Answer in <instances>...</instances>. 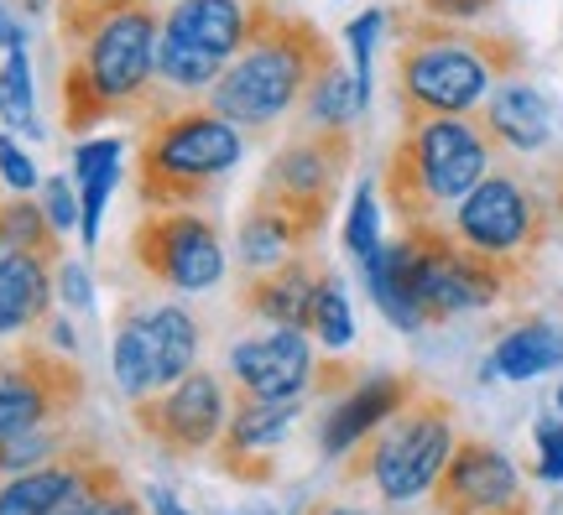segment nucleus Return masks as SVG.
Returning <instances> with one entry per match:
<instances>
[{
    "mask_svg": "<svg viewBox=\"0 0 563 515\" xmlns=\"http://www.w3.org/2000/svg\"><path fill=\"white\" fill-rule=\"evenodd\" d=\"M412 396H418V380H412V376H371V380H355V385H350V391L334 401L329 422L319 427V448L329 458L350 454L361 437H371L386 422V416H397Z\"/></svg>",
    "mask_w": 563,
    "mask_h": 515,
    "instance_id": "obj_19",
    "label": "nucleus"
},
{
    "mask_svg": "<svg viewBox=\"0 0 563 515\" xmlns=\"http://www.w3.org/2000/svg\"><path fill=\"white\" fill-rule=\"evenodd\" d=\"M329 266H319L313 250L302 256H287L282 266H266V271H251L241 287V307L251 317H262L272 328H308V313H313V292H319V277Z\"/></svg>",
    "mask_w": 563,
    "mask_h": 515,
    "instance_id": "obj_18",
    "label": "nucleus"
},
{
    "mask_svg": "<svg viewBox=\"0 0 563 515\" xmlns=\"http://www.w3.org/2000/svg\"><path fill=\"white\" fill-rule=\"evenodd\" d=\"M527 63L522 42L506 32H464V21L412 16L397 32V100L407 115H470L490 83Z\"/></svg>",
    "mask_w": 563,
    "mask_h": 515,
    "instance_id": "obj_3",
    "label": "nucleus"
},
{
    "mask_svg": "<svg viewBox=\"0 0 563 515\" xmlns=\"http://www.w3.org/2000/svg\"><path fill=\"white\" fill-rule=\"evenodd\" d=\"M230 380L251 396H302L313 380V349L302 328H272L262 338H241L230 349Z\"/></svg>",
    "mask_w": 563,
    "mask_h": 515,
    "instance_id": "obj_16",
    "label": "nucleus"
},
{
    "mask_svg": "<svg viewBox=\"0 0 563 515\" xmlns=\"http://www.w3.org/2000/svg\"><path fill=\"white\" fill-rule=\"evenodd\" d=\"M553 209H559V214H563V172H559V178H553Z\"/></svg>",
    "mask_w": 563,
    "mask_h": 515,
    "instance_id": "obj_44",
    "label": "nucleus"
},
{
    "mask_svg": "<svg viewBox=\"0 0 563 515\" xmlns=\"http://www.w3.org/2000/svg\"><path fill=\"white\" fill-rule=\"evenodd\" d=\"M481 125L490 131L496 146L506 152H543L548 136H553V115H548V100L532 89V83H501L490 104L481 110Z\"/></svg>",
    "mask_w": 563,
    "mask_h": 515,
    "instance_id": "obj_22",
    "label": "nucleus"
},
{
    "mask_svg": "<svg viewBox=\"0 0 563 515\" xmlns=\"http://www.w3.org/2000/svg\"><path fill=\"white\" fill-rule=\"evenodd\" d=\"M329 209L334 203L256 188V199L245 203L241 214V266L245 271H266V266H282L287 256L313 250V239L329 224Z\"/></svg>",
    "mask_w": 563,
    "mask_h": 515,
    "instance_id": "obj_12",
    "label": "nucleus"
},
{
    "mask_svg": "<svg viewBox=\"0 0 563 515\" xmlns=\"http://www.w3.org/2000/svg\"><path fill=\"white\" fill-rule=\"evenodd\" d=\"M58 292V260L37 250H0V338L42 328Z\"/></svg>",
    "mask_w": 563,
    "mask_h": 515,
    "instance_id": "obj_20",
    "label": "nucleus"
},
{
    "mask_svg": "<svg viewBox=\"0 0 563 515\" xmlns=\"http://www.w3.org/2000/svg\"><path fill=\"white\" fill-rule=\"evenodd\" d=\"M0 239H5V250H37V256H53L63 260V239L53 229V219L42 209L37 199H5L0 203Z\"/></svg>",
    "mask_w": 563,
    "mask_h": 515,
    "instance_id": "obj_26",
    "label": "nucleus"
},
{
    "mask_svg": "<svg viewBox=\"0 0 563 515\" xmlns=\"http://www.w3.org/2000/svg\"><path fill=\"white\" fill-rule=\"evenodd\" d=\"M344 245L355 260H371L382 250V209H376V188L361 182V193L350 203V219H344Z\"/></svg>",
    "mask_w": 563,
    "mask_h": 515,
    "instance_id": "obj_32",
    "label": "nucleus"
},
{
    "mask_svg": "<svg viewBox=\"0 0 563 515\" xmlns=\"http://www.w3.org/2000/svg\"><path fill=\"white\" fill-rule=\"evenodd\" d=\"M0 178H5L11 193H32L37 188V167H32V157L11 136H0Z\"/></svg>",
    "mask_w": 563,
    "mask_h": 515,
    "instance_id": "obj_34",
    "label": "nucleus"
},
{
    "mask_svg": "<svg viewBox=\"0 0 563 515\" xmlns=\"http://www.w3.org/2000/svg\"><path fill=\"white\" fill-rule=\"evenodd\" d=\"M0 47H5V53L26 47V32L16 26V16H11V11H0Z\"/></svg>",
    "mask_w": 563,
    "mask_h": 515,
    "instance_id": "obj_39",
    "label": "nucleus"
},
{
    "mask_svg": "<svg viewBox=\"0 0 563 515\" xmlns=\"http://www.w3.org/2000/svg\"><path fill=\"white\" fill-rule=\"evenodd\" d=\"M251 37V0H178L162 16V42L203 63H230Z\"/></svg>",
    "mask_w": 563,
    "mask_h": 515,
    "instance_id": "obj_17",
    "label": "nucleus"
},
{
    "mask_svg": "<svg viewBox=\"0 0 563 515\" xmlns=\"http://www.w3.org/2000/svg\"><path fill=\"white\" fill-rule=\"evenodd\" d=\"M496 141L481 115H407L382 167V193L397 224H433L475 188L496 161Z\"/></svg>",
    "mask_w": 563,
    "mask_h": 515,
    "instance_id": "obj_4",
    "label": "nucleus"
},
{
    "mask_svg": "<svg viewBox=\"0 0 563 515\" xmlns=\"http://www.w3.org/2000/svg\"><path fill=\"white\" fill-rule=\"evenodd\" d=\"M162 16L152 0H136L131 11L110 16L89 42H79L58 79L63 131L84 136L89 125L110 115H157L167 110V83L157 74Z\"/></svg>",
    "mask_w": 563,
    "mask_h": 515,
    "instance_id": "obj_2",
    "label": "nucleus"
},
{
    "mask_svg": "<svg viewBox=\"0 0 563 515\" xmlns=\"http://www.w3.org/2000/svg\"><path fill=\"white\" fill-rule=\"evenodd\" d=\"M334 63L340 58L329 37L308 16L277 11L272 0H251V37L224 63L220 83L203 94V104L235 120L241 131H272L282 115L298 110L308 83Z\"/></svg>",
    "mask_w": 563,
    "mask_h": 515,
    "instance_id": "obj_1",
    "label": "nucleus"
},
{
    "mask_svg": "<svg viewBox=\"0 0 563 515\" xmlns=\"http://www.w3.org/2000/svg\"><path fill=\"white\" fill-rule=\"evenodd\" d=\"M95 515H146V505H141L136 495H131V490H125V495H115V500H104L100 511Z\"/></svg>",
    "mask_w": 563,
    "mask_h": 515,
    "instance_id": "obj_40",
    "label": "nucleus"
},
{
    "mask_svg": "<svg viewBox=\"0 0 563 515\" xmlns=\"http://www.w3.org/2000/svg\"><path fill=\"white\" fill-rule=\"evenodd\" d=\"M11 5H16V11H26V16H37V11L47 5V0H11Z\"/></svg>",
    "mask_w": 563,
    "mask_h": 515,
    "instance_id": "obj_43",
    "label": "nucleus"
},
{
    "mask_svg": "<svg viewBox=\"0 0 563 515\" xmlns=\"http://www.w3.org/2000/svg\"><path fill=\"white\" fill-rule=\"evenodd\" d=\"M241 515H277V511H266V505H256V511H241Z\"/></svg>",
    "mask_w": 563,
    "mask_h": 515,
    "instance_id": "obj_46",
    "label": "nucleus"
},
{
    "mask_svg": "<svg viewBox=\"0 0 563 515\" xmlns=\"http://www.w3.org/2000/svg\"><path fill=\"white\" fill-rule=\"evenodd\" d=\"M58 292H63V302H68V307H79V313H89V302H95L89 271L74 266V260H58Z\"/></svg>",
    "mask_w": 563,
    "mask_h": 515,
    "instance_id": "obj_36",
    "label": "nucleus"
},
{
    "mask_svg": "<svg viewBox=\"0 0 563 515\" xmlns=\"http://www.w3.org/2000/svg\"><path fill=\"white\" fill-rule=\"evenodd\" d=\"M245 157V131L203 100H178L146 115L136 136V199L141 209H194L214 199Z\"/></svg>",
    "mask_w": 563,
    "mask_h": 515,
    "instance_id": "obj_5",
    "label": "nucleus"
},
{
    "mask_svg": "<svg viewBox=\"0 0 563 515\" xmlns=\"http://www.w3.org/2000/svg\"><path fill=\"white\" fill-rule=\"evenodd\" d=\"M386 26V11H365V16L350 21V53H355V83H361V100H371V53H376V37Z\"/></svg>",
    "mask_w": 563,
    "mask_h": 515,
    "instance_id": "obj_33",
    "label": "nucleus"
},
{
    "mask_svg": "<svg viewBox=\"0 0 563 515\" xmlns=\"http://www.w3.org/2000/svg\"><path fill=\"white\" fill-rule=\"evenodd\" d=\"M84 396H89V380H84L79 359L53 355L42 344L0 349V437L79 416Z\"/></svg>",
    "mask_w": 563,
    "mask_h": 515,
    "instance_id": "obj_10",
    "label": "nucleus"
},
{
    "mask_svg": "<svg viewBox=\"0 0 563 515\" xmlns=\"http://www.w3.org/2000/svg\"><path fill=\"white\" fill-rule=\"evenodd\" d=\"M553 199H543L532 182L517 172V167H490L460 203H454V235L481 250V256L511 260V266H527L553 235Z\"/></svg>",
    "mask_w": 563,
    "mask_h": 515,
    "instance_id": "obj_7",
    "label": "nucleus"
},
{
    "mask_svg": "<svg viewBox=\"0 0 563 515\" xmlns=\"http://www.w3.org/2000/svg\"><path fill=\"white\" fill-rule=\"evenodd\" d=\"M0 120H5L11 131L37 136V100H32V63H26V47L5 53V68H0Z\"/></svg>",
    "mask_w": 563,
    "mask_h": 515,
    "instance_id": "obj_29",
    "label": "nucleus"
},
{
    "mask_svg": "<svg viewBox=\"0 0 563 515\" xmlns=\"http://www.w3.org/2000/svg\"><path fill=\"white\" fill-rule=\"evenodd\" d=\"M490 365H496V376H506V380H532V376H543V370H553V365H563V323L532 317L522 328H511V334L496 344Z\"/></svg>",
    "mask_w": 563,
    "mask_h": 515,
    "instance_id": "obj_24",
    "label": "nucleus"
},
{
    "mask_svg": "<svg viewBox=\"0 0 563 515\" xmlns=\"http://www.w3.org/2000/svg\"><path fill=\"white\" fill-rule=\"evenodd\" d=\"M538 474L543 479H563V422H538Z\"/></svg>",
    "mask_w": 563,
    "mask_h": 515,
    "instance_id": "obj_37",
    "label": "nucleus"
},
{
    "mask_svg": "<svg viewBox=\"0 0 563 515\" xmlns=\"http://www.w3.org/2000/svg\"><path fill=\"white\" fill-rule=\"evenodd\" d=\"M95 454H100V437H84L79 448H68V454L53 458V463H37V469H26V474L0 479V515H53L58 500L68 495V484L79 479V469Z\"/></svg>",
    "mask_w": 563,
    "mask_h": 515,
    "instance_id": "obj_21",
    "label": "nucleus"
},
{
    "mask_svg": "<svg viewBox=\"0 0 563 515\" xmlns=\"http://www.w3.org/2000/svg\"><path fill=\"white\" fill-rule=\"evenodd\" d=\"M136 0H58V42L74 53L79 42H89L110 16L131 11Z\"/></svg>",
    "mask_w": 563,
    "mask_h": 515,
    "instance_id": "obj_31",
    "label": "nucleus"
},
{
    "mask_svg": "<svg viewBox=\"0 0 563 515\" xmlns=\"http://www.w3.org/2000/svg\"><path fill=\"white\" fill-rule=\"evenodd\" d=\"M302 401L298 396H251L235 391L230 401V422H224L220 443H214V463L241 484H266L272 479V448H277L287 427L298 422Z\"/></svg>",
    "mask_w": 563,
    "mask_h": 515,
    "instance_id": "obj_13",
    "label": "nucleus"
},
{
    "mask_svg": "<svg viewBox=\"0 0 563 515\" xmlns=\"http://www.w3.org/2000/svg\"><path fill=\"white\" fill-rule=\"evenodd\" d=\"M308 328L323 338V349H344V344L355 338V317H350V302H344V281L334 277V271H323V277H319Z\"/></svg>",
    "mask_w": 563,
    "mask_h": 515,
    "instance_id": "obj_30",
    "label": "nucleus"
},
{
    "mask_svg": "<svg viewBox=\"0 0 563 515\" xmlns=\"http://www.w3.org/2000/svg\"><path fill=\"white\" fill-rule=\"evenodd\" d=\"M74 178H79V235L95 250L100 245L104 203H110L115 178H121V141H89V146H79L74 152Z\"/></svg>",
    "mask_w": 563,
    "mask_h": 515,
    "instance_id": "obj_23",
    "label": "nucleus"
},
{
    "mask_svg": "<svg viewBox=\"0 0 563 515\" xmlns=\"http://www.w3.org/2000/svg\"><path fill=\"white\" fill-rule=\"evenodd\" d=\"M559 412H563V385H559Z\"/></svg>",
    "mask_w": 563,
    "mask_h": 515,
    "instance_id": "obj_47",
    "label": "nucleus"
},
{
    "mask_svg": "<svg viewBox=\"0 0 563 515\" xmlns=\"http://www.w3.org/2000/svg\"><path fill=\"white\" fill-rule=\"evenodd\" d=\"M361 110H365L361 83H355V74H344L340 63L323 68L319 79L308 83V94H302V115H308V125H350Z\"/></svg>",
    "mask_w": 563,
    "mask_h": 515,
    "instance_id": "obj_27",
    "label": "nucleus"
},
{
    "mask_svg": "<svg viewBox=\"0 0 563 515\" xmlns=\"http://www.w3.org/2000/svg\"><path fill=\"white\" fill-rule=\"evenodd\" d=\"M418 5L439 21H475V16H485L496 0H418Z\"/></svg>",
    "mask_w": 563,
    "mask_h": 515,
    "instance_id": "obj_38",
    "label": "nucleus"
},
{
    "mask_svg": "<svg viewBox=\"0 0 563 515\" xmlns=\"http://www.w3.org/2000/svg\"><path fill=\"white\" fill-rule=\"evenodd\" d=\"M42 209H47V219H53V229H74V219H79V199H74V188H68V178H47L42 182Z\"/></svg>",
    "mask_w": 563,
    "mask_h": 515,
    "instance_id": "obj_35",
    "label": "nucleus"
},
{
    "mask_svg": "<svg viewBox=\"0 0 563 515\" xmlns=\"http://www.w3.org/2000/svg\"><path fill=\"white\" fill-rule=\"evenodd\" d=\"M131 422L157 443L167 458H199L220 443L230 422V391L214 370H188L178 385L131 401Z\"/></svg>",
    "mask_w": 563,
    "mask_h": 515,
    "instance_id": "obj_11",
    "label": "nucleus"
},
{
    "mask_svg": "<svg viewBox=\"0 0 563 515\" xmlns=\"http://www.w3.org/2000/svg\"><path fill=\"white\" fill-rule=\"evenodd\" d=\"M131 256L157 287L173 292H209L224 281L220 224L199 209H146L131 229Z\"/></svg>",
    "mask_w": 563,
    "mask_h": 515,
    "instance_id": "obj_9",
    "label": "nucleus"
},
{
    "mask_svg": "<svg viewBox=\"0 0 563 515\" xmlns=\"http://www.w3.org/2000/svg\"><path fill=\"white\" fill-rule=\"evenodd\" d=\"M0 250H5V239H0Z\"/></svg>",
    "mask_w": 563,
    "mask_h": 515,
    "instance_id": "obj_48",
    "label": "nucleus"
},
{
    "mask_svg": "<svg viewBox=\"0 0 563 515\" xmlns=\"http://www.w3.org/2000/svg\"><path fill=\"white\" fill-rule=\"evenodd\" d=\"M308 515H365L355 505H334V500H319V505H308Z\"/></svg>",
    "mask_w": 563,
    "mask_h": 515,
    "instance_id": "obj_42",
    "label": "nucleus"
},
{
    "mask_svg": "<svg viewBox=\"0 0 563 515\" xmlns=\"http://www.w3.org/2000/svg\"><path fill=\"white\" fill-rule=\"evenodd\" d=\"M361 458L344 463V479L371 474L382 500L407 505L422 490H433L439 469L454 454V406L439 396H412L397 416H386V433L361 437Z\"/></svg>",
    "mask_w": 563,
    "mask_h": 515,
    "instance_id": "obj_6",
    "label": "nucleus"
},
{
    "mask_svg": "<svg viewBox=\"0 0 563 515\" xmlns=\"http://www.w3.org/2000/svg\"><path fill=\"white\" fill-rule=\"evenodd\" d=\"M84 437H95V433H79L74 416L26 427V433H16V437H0V479L26 474V469H37V463H53V458H63L68 448H79Z\"/></svg>",
    "mask_w": 563,
    "mask_h": 515,
    "instance_id": "obj_25",
    "label": "nucleus"
},
{
    "mask_svg": "<svg viewBox=\"0 0 563 515\" xmlns=\"http://www.w3.org/2000/svg\"><path fill=\"white\" fill-rule=\"evenodd\" d=\"M350 161H355V131L350 125H308L298 141H287L277 157L266 161L262 188L292 193V199L334 203Z\"/></svg>",
    "mask_w": 563,
    "mask_h": 515,
    "instance_id": "obj_15",
    "label": "nucleus"
},
{
    "mask_svg": "<svg viewBox=\"0 0 563 515\" xmlns=\"http://www.w3.org/2000/svg\"><path fill=\"white\" fill-rule=\"evenodd\" d=\"M146 500H152V511H157V515H188L178 500H173V490H157V484H152V490H146Z\"/></svg>",
    "mask_w": 563,
    "mask_h": 515,
    "instance_id": "obj_41",
    "label": "nucleus"
},
{
    "mask_svg": "<svg viewBox=\"0 0 563 515\" xmlns=\"http://www.w3.org/2000/svg\"><path fill=\"white\" fill-rule=\"evenodd\" d=\"M517 469L501 448H490L481 437L454 443L449 463L433 479V511L439 515H496L506 505H517Z\"/></svg>",
    "mask_w": 563,
    "mask_h": 515,
    "instance_id": "obj_14",
    "label": "nucleus"
},
{
    "mask_svg": "<svg viewBox=\"0 0 563 515\" xmlns=\"http://www.w3.org/2000/svg\"><path fill=\"white\" fill-rule=\"evenodd\" d=\"M496 515H532V511H527V500H517V505H506V511H496Z\"/></svg>",
    "mask_w": 563,
    "mask_h": 515,
    "instance_id": "obj_45",
    "label": "nucleus"
},
{
    "mask_svg": "<svg viewBox=\"0 0 563 515\" xmlns=\"http://www.w3.org/2000/svg\"><path fill=\"white\" fill-rule=\"evenodd\" d=\"M115 495H125L121 463H110L104 454H95L79 469V479L68 484V495L58 500V511H53V515H95L104 500H115Z\"/></svg>",
    "mask_w": 563,
    "mask_h": 515,
    "instance_id": "obj_28",
    "label": "nucleus"
},
{
    "mask_svg": "<svg viewBox=\"0 0 563 515\" xmlns=\"http://www.w3.org/2000/svg\"><path fill=\"white\" fill-rule=\"evenodd\" d=\"M194 365H199V323L188 307L157 302V307H125L115 317L110 370L131 401L178 385Z\"/></svg>",
    "mask_w": 563,
    "mask_h": 515,
    "instance_id": "obj_8",
    "label": "nucleus"
}]
</instances>
